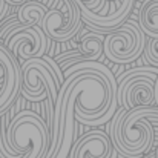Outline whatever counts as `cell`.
Wrapping results in <instances>:
<instances>
[{
	"label": "cell",
	"mask_w": 158,
	"mask_h": 158,
	"mask_svg": "<svg viewBox=\"0 0 158 158\" xmlns=\"http://www.w3.org/2000/svg\"><path fill=\"white\" fill-rule=\"evenodd\" d=\"M3 43L14 55L20 57L23 61L29 58H42V37L40 34L28 26L26 23H19L14 26L3 39Z\"/></svg>",
	"instance_id": "obj_7"
},
{
	"label": "cell",
	"mask_w": 158,
	"mask_h": 158,
	"mask_svg": "<svg viewBox=\"0 0 158 158\" xmlns=\"http://www.w3.org/2000/svg\"><path fill=\"white\" fill-rule=\"evenodd\" d=\"M157 158H158V151H157Z\"/></svg>",
	"instance_id": "obj_15"
},
{
	"label": "cell",
	"mask_w": 158,
	"mask_h": 158,
	"mask_svg": "<svg viewBox=\"0 0 158 158\" xmlns=\"http://www.w3.org/2000/svg\"><path fill=\"white\" fill-rule=\"evenodd\" d=\"M0 117L12 106L19 92L23 88L22 64H19L15 55L0 40Z\"/></svg>",
	"instance_id": "obj_6"
},
{
	"label": "cell",
	"mask_w": 158,
	"mask_h": 158,
	"mask_svg": "<svg viewBox=\"0 0 158 158\" xmlns=\"http://www.w3.org/2000/svg\"><path fill=\"white\" fill-rule=\"evenodd\" d=\"M8 155L5 158H45L49 149V132L34 110L19 112L8 124Z\"/></svg>",
	"instance_id": "obj_2"
},
{
	"label": "cell",
	"mask_w": 158,
	"mask_h": 158,
	"mask_svg": "<svg viewBox=\"0 0 158 158\" xmlns=\"http://www.w3.org/2000/svg\"><path fill=\"white\" fill-rule=\"evenodd\" d=\"M117 155L109 135L97 129L77 138L68 158H117Z\"/></svg>",
	"instance_id": "obj_8"
},
{
	"label": "cell",
	"mask_w": 158,
	"mask_h": 158,
	"mask_svg": "<svg viewBox=\"0 0 158 158\" xmlns=\"http://www.w3.org/2000/svg\"><path fill=\"white\" fill-rule=\"evenodd\" d=\"M46 6L40 2H26L17 11V19L20 23H26L28 26H43V19L46 14Z\"/></svg>",
	"instance_id": "obj_10"
},
{
	"label": "cell",
	"mask_w": 158,
	"mask_h": 158,
	"mask_svg": "<svg viewBox=\"0 0 158 158\" xmlns=\"http://www.w3.org/2000/svg\"><path fill=\"white\" fill-rule=\"evenodd\" d=\"M106 2H118V0H106Z\"/></svg>",
	"instance_id": "obj_14"
},
{
	"label": "cell",
	"mask_w": 158,
	"mask_h": 158,
	"mask_svg": "<svg viewBox=\"0 0 158 158\" xmlns=\"http://www.w3.org/2000/svg\"><path fill=\"white\" fill-rule=\"evenodd\" d=\"M154 114H158L154 106L131 110L120 107L115 112L109 138L121 158H141L154 148L155 134L152 124L148 121Z\"/></svg>",
	"instance_id": "obj_1"
},
{
	"label": "cell",
	"mask_w": 158,
	"mask_h": 158,
	"mask_svg": "<svg viewBox=\"0 0 158 158\" xmlns=\"http://www.w3.org/2000/svg\"><path fill=\"white\" fill-rule=\"evenodd\" d=\"M146 48V34L138 23L129 20L118 29L109 32L105 37L103 52L114 63L126 64L135 61Z\"/></svg>",
	"instance_id": "obj_4"
},
{
	"label": "cell",
	"mask_w": 158,
	"mask_h": 158,
	"mask_svg": "<svg viewBox=\"0 0 158 158\" xmlns=\"http://www.w3.org/2000/svg\"><path fill=\"white\" fill-rule=\"evenodd\" d=\"M81 11L74 0H57L43 19V31L54 42H69L81 29Z\"/></svg>",
	"instance_id": "obj_5"
},
{
	"label": "cell",
	"mask_w": 158,
	"mask_h": 158,
	"mask_svg": "<svg viewBox=\"0 0 158 158\" xmlns=\"http://www.w3.org/2000/svg\"><path fill=\"white\" fill-rule=\"evenodd\" d=\"M6 12H8V3L6 0H0V20L6 15Z\"/></svg>",
	"instance_id": "obj_13"
},
{
	"label": "cell",
	"mask_w": 158,
	"mask_h": 158,
	"mask_svg": "<svg viewBox=\"0 0 158 158\" xmlns=\"http://www.w3.org/2000/svg\"><path fill=\"white\" fill-rule=\"evenodd\" d=\"M105 46V37L97 32H89L83 35L80 43V51L85 55L86 61H98L100 55L103 54Z\"/></svg>",
	"instance_id": "obj_11"
},
{
	"label": "cell",
	"mask_w": 158,
	"mask_h": 158,
	"mask_svg": "<svg viewBox=\"0 0 158 158\" xmlns=\"http://www.w3.org/2000/svg\"><path fill=\"white\" fill-rule=\"evenodd\" d=\"M158 69L135 68L118 78L117 102L127 110L135 107H151L155 103V80Z\"/></svg>",
	"instance_id": "obj_3"
},
{
	"label": "cell",
	"mask_w": 158,
	"mask_h": 158,
	"mask_svg": "<svg viewBox=\"0 0 158 158\" xmlns=\"http://www.w3.org/2000/svg\"><path fill=\"white\" fill-rule=\"evenodd\" d=\"M144 52H146L148 60L154 66H158V39H151V42L144 48Z\"/></svg>",
	"instance_id": "obj_12"
},
{
	"label": "cell",
	"mask_w": 158,
	"mask_h": 158,
	"mask_svg": "<svg viewBox=\"0 0 158 158\" xmlns=\"http://www.w3.org/2000/svg\"><path fill=\"white\" fill-rule=\"evenodd\" d=\"M138 22V26L148 37L158 39V0H146L141 5Z\"/></svg>",
	"instance_id": "obj_9"
}]
</instances>
